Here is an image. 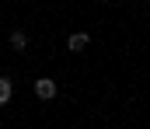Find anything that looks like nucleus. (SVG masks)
<instances>
[{"instance_id":"obj_1","label":"nucleus","mask_w":150,"mask_h":129,"mask_svg":"<svg viewBox=\"0 0 150 129\" xmlns=\"http://www.w3.org/2000/svg\"><path fill=\"white\" fill-rule=\"evenodd\" d=\"M35 94L42 98V101L56 98V80H49V77H38V80H35Z\"/></svg>"},{"instance_id":"obj_2","label":"nucleus","mask_w":150,"mask_h":129,"mask_svg":"<svg viewBox=\"0 0 150 129\" xmlns=\"http://www.w3.org/2000/svg\"><path fill=\"white\" fill-rule=\"evenodd\" d=\"M67 49H70V52H80V49H87V35H84V32L70 35V39H67Z\"/></svg>"},{"instance_id":"obj_3","label":"nucleus","mask_w":150,"mask_h":129,"mask_svg":"<svg viewBox=\"0 0 150 129\" xmlns=\"http://www.w3.org/2000/svg\"><path fill=\"white\" fill-rule=\"evenodd\" d=\"M11 94H14V84H11L7 77H0V105H7V101H11Z\"/></svg>"},{"instance_id":"obj_4","label":"nucleus","mask_w":150,"mask_h":129,"mask_svg":"<svg viewBox=\"0 0 150 129\" xmlns=\"http://www.w3.org/2000/svg\"><path fill=\"white\" fill-rule=\"evenodd\" d=\"M28 39H25V32H11V49H25Z\"/></svg>"}]
</instances>
